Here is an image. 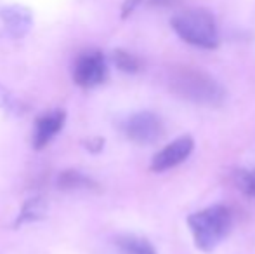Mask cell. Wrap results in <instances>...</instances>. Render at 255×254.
I'll return each mask as SVG.
<instances>
[{
    "mask_svg": "<svg viewBox=\"0 0 255 254\" xmlns=\"http://www.w3.org/2000/svg\"><path fill=\"white\" fill-rule=\"evenodd\" d=\"M120 246L128 254H156L153 246L141 237H124L120 241Z\"/></svg>",
    "mask_w": 255,
    "mask_h": 254,
    "instance_id": "cell-11",
    "label": "cell"
},
{
    "mask_svg": "<svg viewBox=\"0 0 255 254\" xmlns=\"http://www.w3.org/2000/svg\"><path fill=\"white\" fill-rule=\"evenodd\" d=\"M113 59H115V64H117L122 71H125V73H135V71H139V68H141V61H139L134 54H130V52H127V51H122V49H117V51L113 52Z\"/></svg>",
    "mask_w": 255,
    "mask_h": 254,
    "instance_id": "cell-12",
    "label": "cell"
},
{
    "mask_svg": "<svg viewBox=\"0 0 255 254\" xmlns=\"http://www.w3.org/2000/svg\"><path fill=\"white\" fill-rule=\"evenodd\" d=\"M108 77V66L103 52L89 51L77 59L73 68V80L80 87H96Z\"/></svg>",
    "mask_w": 255,
    "mask_h": 254,
    "instance_id": "cell-5",
    "label": "cell"
},
{
    "mask_svg": "<svg viewBox=\"0 0 255 254\" xmlns=\"http://www.w3.org/2000/svg\"><path fill=\"white\" fill-rule=\"evenodd\" d=\"M193 148H195V141H193L191 136H181V138L174 139L170 145L161 148L153 157L151 171H154V173H163V171L179 166V164L184 162L191 155Z\"/></svg>",
    "mask_w": 255,
    "mask_h": 254,
    "instance_id": "cell-6",
    "label": "cell"
},
{
    "mask_svg": "<svg viewBox=\"0 0 255 254\" xmlns=\"http://www.w3.org/2000/svg\"><path fill=\"white\" fill-rule=\"evenodd\" d=\"M149 5H156V7H168V5H174L175 0H148Z\"/></svg>",
    "mask_w": 255,
    "mask_h": 254,
    "instance_id": "cell-15",
    "label": "cell"
},
{
    "mask_svg": "<svg viewBox=\"0 0 255 254\" xmlns=\"http://www.w3.org/2000/svg\"><path fill=\"white\" fill-rule=\"evenodd\" d=\"M172 28L184 42L196 47L215 49L219 45V31L215 19L205 9H188L172 17Z\"/></svg>",
    "mask_w": 255,
    "mask_h": 254,
    "instance_id": "cell-3",
    "label": "cell"
},
{
    "mask_svg": "<svg viewBox=\"0 0 255 254\" xmlns=\"http://www.w3.org/2000/svg\"><path fill=\"white\" fill-rule=\"evenodd\" d=\"M0 21L9 37L21 38L31 30L33 16H31V10L24 5H7L0 9Z\"/></svg>",
    "mask_w": 255,
    "mask_h": 254,
    "instance_id": "cell-7",
    "label": "cell"
},
{
    "mask_svg": "<svg viewBox=\"0 0 255 254\" xmlns=\"http://www.w3.org/2000/svg\"><path fill=\"white\" fill-rule=\"evenodd\" d=\"M45 213H47V204H45L44 200L42 199H30L28 202H24L16 225L30 223V221H38L45 216Z\"/></svg>",
    "mask_w": 255,
    "mask_h": 254,
    "instance_id": "cell-9",
    "label": "cell"
},
{
    "mask_svg": "<svg viewBox=\"0 0 255 254\" xmlns=\"http://www.w3.org/2000/svg\"><path fill=\"white\" fill-rule=\"evenodd\" d=\"M66 113L63 110H52V112L42 115L35 122V132H33V148L42 150L59 134V131L64 126Z\"/></svg>",
    "mask_w": 255,
    "mask_h": 254,
    "instance_id": "cell-8",
    "label": "cell"
},
{
    "mask_svg": "<svg viewBox=\"0 0 255 254\" xmlns=\"http://www.w3.org/2000/svg\"><path fill=\"white\" fill-rule=\"evenodd\" d=\"M236 187L247 197L255 199V171H238L236 173Z\"/></svg>",
    "mask_w": 255,
    "mask_h": 254,
    "instance_id": "cell-13",
    "label": "cell"
},
{
    "mask_svg": "<svg viewBox=\"0 0 255 254\" xmlns=\"http://www.w3.org/2000/svg\"><path fill=\"white\" fill-rule=\"evenodd\" d=\"M189 230L198 249L210 253L228 237L233 227V218L228 207L212 206L188 218Z\"/></svg>",
    "mask_w": 255,
    "mask_h": 254,
    "instance_id": "cell-1",
    "label": "cell"
},
{
    "mask_svg": "<svg viewBox=\"0 0 255 254\" xmlns=\"http://www.w3.org/2000/svg\"><path fill=\"white\" fill-rule=\"evenodd\" d=\"M141 2L142 0H125V2L122 3V17L130 16V14L135 10V7H137Z\"/></svg>",
    "mask_w": 255,
    "mask_h": 254,
    "instance_id": "cell-14",
    "label": "cell"
},
{
    "mask_svg": "<svg viewBox=\"0 0 255 254\" xmlns=\"http://www.w3.org/2000/svg\"><path fill=\"white\" fill-rule=\"evenodd\" d=\"M124 129L127 138L137 145H153L163 136V124L160 117L151 112H141L128 117Z\"/></svg>",
    "mask_w": 255,
    "mask_h": 254,
    "instance_id": "cell-4",
    "label": "cell"
},
{
    "mask_svg": "<svg viewBox=\"0 0 255 254\" xmlns=\"http://www.w3.org/2000/svg\"><path fill=\"white\" fill-rule=\"evenodd\" d=\"M170 87L182 99H188L196 105L214 106L224 99V89L219 82L200 70L179 68L170 78Z\"/></svg>",
    "mask_w": 255,
    "mask_h": 254,
    "instance_id": "cell-2",
    "label": "cell"
},
{
    "mask_svg": "<svg viewBox=\"0 0 255 254\" xmlns=\"http://www.w3.org/2000/svg\"><path fill=\"white\" fill-rule=\"evenodd\" d=\"M57 185L63 190H77V188H92L94 181L78 171H64V173H61Z\"/></svg>",
    "mask_w": 255,
    "mask_h": 254,
    "instance_id": "cell-10",
    "label": "cell"
}]
</instances>
